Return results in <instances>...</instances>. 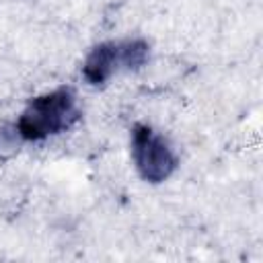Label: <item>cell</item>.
Instances as JSON below:
<instances>
[{"label":"cell","mask_w":263,"mask_h":263,"mask_svg":"<svg viewBox=\"0 0 263 263\" xmlns=\"http://www.w3.org/2000/svg\"><path fill=\"white\" fill-rule=\"evenodd\" d=\"M76 119L74 99L68 90H58L47 97L33 101V105L23 113L18 121V132L25 138H43L47 134H55L70 125Z\"/></svg>","instance_id":"1"},{"label":"cell","mask_w":263,"mask_h":263,"mask_svg":"<svg viewBox=\"0 0 263 263\" xmlns=\"http://www.w3.org/2000/svg\"><path fill=\"white\" fill-rule=\"evenodd\" d=\"M134 158L142 177L148 181L166 179L177 164L166 142L148 127H136L134 132Z\"/></svg>","instance_id":"2"},{"label":"cell","mask_w":263,"mask_h":263,"mask_svg":"<svg viewBox=\"0 0 263 263\" xmlns=\"http://www.w3.org/2000/svg\"><path fill=\"white\" fill-rule=\"evenodd\" d=\"M144 53H146V47L142 43H129V45H125V49H121L119 45H101L88 55L86 66H84V76L92 84H99L111 76L117 62H121L125 66L142 64Z\"/></svg>","instance_id":"3"}]
</instances>
